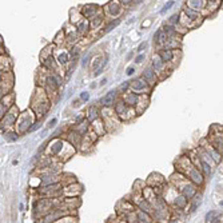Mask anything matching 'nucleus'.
<instances>
[{
    "label": "nucleus",
    "instance_id": "a211bd4d",
    "mask_svg": "<svg viewBox=\"0 0 223 223\" xmlns=\"http://www.w3.org/2000/svg\"><path fill=\"white\" fill-rule=\"evenodd\" d=\"M147 46H148V43H147V42H143V43L140 44V46L136 48V51H138V52H142L144 48H147Z\"/></svg>",
    "mask_w": 223,
    "mask_h": 223
},
{
    "label": "nucleus",
    "instance_id": "5701e85b",
    "mask_svg": "<svg viewBox=\"0 0 223 223\" xmlns=\"http://www.w3.org/2000/svg\"><path fill=\"white\" fill-rule=\"evenodd\" d=\"M214 215H215V212H211V214H207V216H206V220H207V222H211V220H212V218H214Z\"/></svg>",
    "mask_w": 223,
    "mask_h": 223
},
{
    "label": "nucleus",
    "instance_id": "c85d7f7f",
    "mask_svg": "<svg viewBox=\"0 0 223 223\" xmlns=\"http://www.w3.org/2000/svg\"><path fill=\"white\" fill-rule=\"evenodd\" d=\"M0 44H3V40H1V38H0Z\"/></svg>",
    "mask_w": 223,
    "mask_h": 223
},
{
    "label": "nucleus",
    "instance_id": "6e6552de",
    "mask_svg": "<svg viewBox=\"0 0 223 223\" xmlns=\"http://www.w3.org/2000/svg\"><path fill=\"white\" fill-rule=\"evenodd\" d=\"M64 143H63V140H55L54 143H52L51 146V152L54 154V155H59L60 151L63 150V147H64Z\"/></svg>",
    "mask_w": 223,
    "mask_h": 223
},
{
    "label": "nucleus",
    "instance_id": "dca6fc26",
    "mask_svg": "<svg viewBox=\"0 0 223 223\" xmlns=\"http://www.w3.org/2000/svg\"><path fill=\"white\" fill-rule=\"evenodd\" d=\"M172 6H174V1H172V0H170L168 3H166V6L163 7V9H162V11H160V14H164V12H166L167 9H170V8H171Z\"/></svg>",
    "mask_w": 223,
    "mask_h": 223
},
{
    "label": "nucleus",
    "instance_id": "1a4fd4ad",
    "mask_svg": "<svg viewBox=\"0 0 223 223\" xmlns=\"http://www.w3.org/2000/svg\"><path fill=\"white\" fill-rule=\"evenodd\" d=\"M172 56H174V54H172L171 50H166V48H164V50H162V51L159 52V58H160L164 63L172 60Z\"/></svg>",
    "mask_w": 223,
    "mask_h": 223
},
{
    "label": "nucleus",
    "instance_id": "a878e982",
    "mask_svg": "<svg viewBox=\"0 0 223 223\" xmlns=\"http://www.w3.org/2000/svg\"><path fill=\"white\" fill-rule=\"evenodd\" d=\"M171 22L172 23H176L178 22V15H174V16L171 17Z\"/></svg>",
    "mask_w": 223,
    "mask_h": 223
},
{
    "label": "nucleus",
    "instance_id": "f3484780",
    "mask_svg": "<svg viewBox=\"0 0 223 223\" xmlns=\"http://www.w3.org/2000/svg\"><path fill=\"white\" fill-rule=\"evenodd\" d=\"M144 59H146V55H144V54H140L139 56L135 58V63H138V64H139V63H142Z\"/></svg>",
    "mask_w": 223,
    "mask_h": 223
},
{
    "label": "nucleus",
    "instance_id": "f257e3e1",
    "mask_svg": "<svg viewBox=\"0 0 223 223\" xmlns=\"http://www.w3.org/2000/svg\"><path fill=\"white\" fill-rule=\"evenodd\" d=\"M106 12L111 16H118L119 14L122 12V3L119 0H111L110 3L106 6Z\"/></svg>",
    "mask_w": 223,
    "mask_h": 223
},
{
    "label": "nucleus",
    "instance_id": "4be33fe9",
    "mask_svg": "<svg viewBox=\"0 0 223 223\" xmlns=\"http://www.w3.org/2000/svg\"><path fill=\"white\" fill-rule=\"evenodd\" d=\"M58 123V119H52V120L51 122H50V124H48V127H50V128H52V127H55V124H56Z\"/></svg>",
    "mask_w": 223,
    "mask_h": 223
},
{
    "label": "nucleus",
    "instance_id": "f8f14e48",
    "mask_svg": "<svg viewBox=\"0 0 223 223\" xmlns=\"http://www.w3.org/2000/svg\"><path fill=\"white\" fill-rule=\"evenodd\" d=\"M98 116H99V111H98V108L96 107H90V110H88V119H90V120H91V122L96 120Z\"/></svg>",
    "mask_w": 223,
    "mask_h": 223
},
{
    "label": "nucleus",
    "instance_id": "aec40b11",
    "mask_svg": "<svg viewBox=\"0 0 223 223\" xmlns=\"http://www.w3.org/2000/svg\"><path fill=\"white\" fill-rule=\"evenodd\" d=\"M100 59H102V58H96V59L94 60V63H92V68H94V70H96L98 66L100 64Z\"/></svg>",
    "mask_w": 223,
    "mask_h": 223
},
{
    "label": "nucleus",
    "instance_id": "6ab92c4d",
    "mask_svg": "<svg viewBox=\"0 0 223 223\" xmlns=\"http://www.w3.org/2000/svg\"><path fill=\"white\" fill-rule=\"evenodd\" d=\"M88 98H90L88 92H82V94H80V100H83V102H87Z\"/></svg>",
    "mask_w": 223,
    "mask_h": 223
},
{
    "label": "nucleus",
    "instance_id": "f03ea898",
    "mask_svg": "<svg viewBox=\"0 0 223 223\" xmlns=\"http://www.w3.org/2000/svg\"><path fill=\"white\" fill-rule=\"evenodd\" d=\"M31 123H32V119L28 118V115H23L16 122V127L19 128V132H26L28 130V127L31 126Z\"/></svg>",
    "mask_w": 223,
    "mask_h": 223
},
{
    "label": "nucleus",
    "instance_id": "39448f33",
    "mask_svg": "<svg viewBox=\"0 0 223 223\" xmlns=\"http://www.w3.org/2000/svg\"><path fill=\"white\" fill-rule=\"evenodd\" d=\"M130 87H131L135 92H139V94H142L143 91H146V88L148 87V84H147V82L143 80V79H138V80L131 82V83H130Z\"/></svg>",
    "mask_w": 223,
    "mask_h": 223
},
{
    "label": "nucleus",
    "instance_id": "423d86ee",
    "mask_svg": "<svg viewBox=\"0 0 223 223\" xmlns=\"http://www.w3.org/2000/svg\"><path fill=\"white\" fill-rule=\"evenodd\" d=\"M143 76H144L146 82H147V84H151V86H154V84L156 83V72L152 70V68H148V70L144 71V74H143Z\"/></svg>",
    "mask_w": 223,
    "mask_h": 223
},
{
    "label": "nucleus",
    "instance_id": "ddd939ff",
    "mask_svg": "<svg viewBox=\"0 0 223 223\" xmlns=\"http://www.w3.org/2000/svg\"><path fill=\"white\" fill-rule=\"evenodd\" d=\"M68 60H70V55H68L67 52H62V54L58 56V62H59L60 64H67Z\"/></svg>",
    "mask_w": 223,
    "mask_h": 223
},
{
    "label": "nucleus",
    "instance_id": "cd10ccee",
    "mask_svg": "<svg viewBox=\"0 0 223 223\" xmlns=\"http://www.w3.org/2000/svg\"><path fill=\"white\" fill-rule=\"evenodd\" d=\"M132 1H134V3H135V4H139V3H140V1H142V0H132Z\"/></svg>",
    "mask_w": 223,
    "mask_h": 223
},
{
    "label": "nucleus",
    "instance_id": "0eeeda50",
    "mask_svg": "<svg viewBox=\"0 0 223 223\" xmlns=\"http://www.w3.org/2000/svg\"><path fill=\"white\" fill-rule=\"evenodd\" d=\"M138 99H139V96H138L135 92H132V94H127L126 96H124L123 102L126 103V104H130V106H136L138 104Z\"/></svg>",
    "mask_w": 223,
    "mask_h": 223
},
{
    "label": "nucleus",
    "instance_id": "393cba45",
    "mask_svg": "<svg viewBox=\"0 0 223 223\" xmlns=\"http://www.w3.org/2000/svg\"><path fill=\"white\" fill-rule=\"evenodd\" d=\"M122 4H124V6H127V4H130V3H132V0H119Z\"/></svg>",
    "mask_w": 223,
    "mask_h": 223
},
{
    "label": "nucleus",
    "instance_id": "9b49d317",
    "mask_svg": "<svg viewBox=\"0 0 223 223\" xmlns=\"http://www.w3.org/2000/svg\"><path fill=\"white\" fill-rule=\"evenodd\" d=\"M187 6H188V8L194 9V11H196L198 8L203 7L204 4H203V1H202V0H188V1H187Z\"/></svg>",
    "mask_w": 223,
    "mask_h": 223
},
{
    "label": "nucleus",
    "instance_id": "bb28decb",
    "mask_svg": "<svg viewBox=\"0 0 223 223\" xmlns=\"http://www.w3.org/2000/svg\"><path fill=\"white\" fill-rule=\"evenodd\" d=\"M106 83H107V79H106V78H103V80L100 82V86H104Z\"/></svg>",
    "mask_w": 223,
    "mask_h": 223
},
{
    "label": "nucleus",
    "instance_id": "b1692460",
    "mask_svg": "<svg viewBox=\"0 0 223 223\" xmlns=\"http://www.w3.org/2000/svg\"><path fill=\"white\" fill-rule=\"evenodd\" d=\"M83 119H84V116H83V115H78V116H76V119H75L76 124H79V123H80L82 120H83Z\"/></svg>",
    "mask_w": 223,
    "mask_h": 223
},
{
    "label": "nucleus",
    "instance_id": "2eb2a0df",
    "mask_svg": "<svg viewBox=\"0 0 223 223\" xmlns=\"http://www.w3.org/2000/svg\"><path fill=\"white\" fill-rule=\"evenodd\" d=\"M128 87H130V83H128V82H127V83L120 84V86H119V88L116 90V91H119V92H122V94H124V92L127 91V88H128Z\"/></svg>",
    "mask_w": 223,
    "mask_h": 223
},
{
    "label": "nucleus",
    "instance_id": "7ed1b4c3",
    "mask_svg": "<svg viewBox=\"0 0 223 223\" xmlns=\"http://www.w3.org/2000/svg\"><path fill=\"white\" fill-rule=\"evenodd\" d=\"M116 92H118L116 90H112V91L107 92V94L102 98L100 104H102L103 107H111V106H114V102H115V98H116Z\"/></svg>",
    "mask_w": 223,
    "mask_h": 223
},
{
    "label": "nucleus",
    "instance_id": "412c9836",
    "mask_svg": "<svg viewBox=\"0 0 223 223\" xmlns=\"http://www.w3.org/2000/svg\"><path fill=\"white\" fill-rule=\"evenodd\" d=\"M134 72H135V67H128L127 68V75L128 76H131V75H134Z\"/></svg>",
    "mask_w": 223,
    "mask_h": 223
},
{
    "label": "nucleus",
    "instance_id": "20e7f679",
    "mask_svg": "<svg viewBox=\"0 0 223 223\" xmlns=\"http://www.w3.org/2000/svg\"><path fill=\"white\" fill-rule=\"evenodd\" d=\"M98 14H99V8L95 4H92V6L90 4V6H86L83 8V16L86 19H94L95 16H98Z\"/></svg>",
    "mask_w": 223,
    "mask_h": 223
},
{
    "label": "nucleus",
    "instance_id": "4468645a",
    "mask_svg": "<svg viewBox=\"0 0 223 223\" xmlns=\"http://www.w3.org/2000/svg\"><path fill=\"white\" fill-rule=\"evenodd\" d=\"M119 23H120V20H119V19H116L115 22H111L110 24H108L107 27H106V30L103 31V34H107V32H110V31H111V30H114V28H115L116 26L119 24Z\"/></svg>",
    "mask_w": 223,
    "mask_h": 223
},
{
    "label": "nucleus",
    "instance_id": "9d476101",
    "mask_svg": "<svg viewBox=\"0 0 223 223\" xmlns=\"http://www.w3.org/2000/svg\"><path fill=\"white\" fill-rule=\"evenodd\" d=\"M167 40H168V36L166 35V32H164L163 30H159L158 32L155 34V43L162 44V43H166Z\"/></svg>",
    "mask_w": 223,
    "mask_h": 223
}]
</instances>
